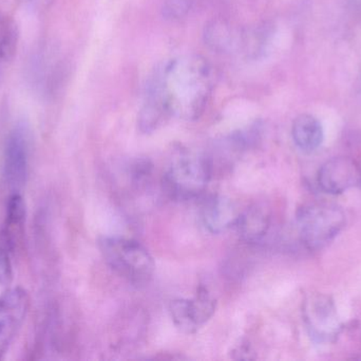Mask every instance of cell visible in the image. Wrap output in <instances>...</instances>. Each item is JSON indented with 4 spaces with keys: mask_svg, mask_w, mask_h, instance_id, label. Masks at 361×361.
<instances>
[{
    "mask_svg": "<svg viewBox=\"0 0 361 361\" xmlns=\"http://www.w3.org/2000/svg\"><path fill=\"white\" fill-rule=\"evenodd\" d=\"M239 214L233 201L222 195H212L204 201L201 218L210 233L218 235L235 226Z\"/></svg>",
    "mask_w": 361,
    "mask_h": 361,
    "instance_id": "cell-10",
    "label": "cell"
},
{
    "mask_svg": "<svg viewBox=\"0 0 361 361\" xmlns=\"http://www.w3.org/2000/svg\"><path fill=\"white\" fill-rule=\"evenodd\" d=\"M216 302L207 288L200 286L192 299H175L169 305L173 324L186 334H193L204 326L216 311Z\"/></svg>",
    "mask_w": 361,
    "mask_h": 361,
    "instance_id": "cell-5",
    "label": "cell"
},
{
    "mask_svg": "<svg viewBox=\"0 0 361 361\" xmlns=\"http://www.w3.org/2000/svg\"><path fill=\"white\" fill-rule=\"evenodd\" d=\"M210 174L212 165L205 156L180 148L163 177V189L175 201H191L205 191Z\"/></svg>",
    "mask_w": 361,
    "mask_h": 361,
    "instance_id": "cell-3",
    "label": "cell"
},
{
    "mask_svg": "<svg viewBox=\"0 0 361 361\" xmlns=\"http://www.w3.org/2000/svg\"><path fill=\"white\" fill-rule=\"evenodd\" d=\"M301 241L305 247L316 250L328 245L345 225V215L337 206L315 203L305 206L297 215Z\"/></svg>",
    "mask_w": 361,
    "mask_h": 361,
    "instance_id": "cell-4",
    "label": "cell"
},
{
    "mask_svg": "<svg viewBox=\"0 0 361 361\" xmlns=\"http://www.w3.org/2000/svg\"><path fill=\"white\" fill-rule=\"evenodd\" d=\"M273 30L267 23H261L256 27L242 31L240 50L250 57L257 59L263 57L271 42Z\"/></svg>",
    "mask_w": 361,
    "mask_h": 361,
    "instance_id": "cell-16",
    "label": "cell"
},
{
    "mask_svg": "<svg viewBox=\"0 0 361 361\" xmlns=\"http://www.w3.org/2000/svg\"><path fill=\"white\" fill-rule=\"evenodd\" d=\"M305 321L312 335L328 339L338 333L339 320L334 303L326 296H316L305 303Z\"/></svg>",
    "mask_w": 361,
    "mask_h": 361,
    "instance_id": "cell-9",
    "label": "cell"
},
{
    "mask_svg": "<svg viewBox=\"0 0 361 361\" xmlns=\"http://www.w3.org/2000/svg\"><path fill=\"white\" fill-rule=\"evenodd\" d=\"M269 211L264 207L255 205L239 214L233 227L246 243H258L269 231Z\"/></svg>",
    "mask_w": 361,
    "mask_h": 361,
    "instance_id": "cell-13",
    "label": "cell"
},
{
    "mask_svg": "<svg viewBox=\"0 0 361 361\" xmlns=\"http://www.w3.org/2000/svg\"><path fill=\"white\" fill-rule=\"evenodd\" d=\"M29 307V294L23 288H12L0 296V360L20 330Z\"/></svg>",
    "mask_w": 361,
    "mask_h": 361,
    "instance_id": "cell-6",
    "label": "cell"
},
{
    "mask_svg": "<svg viewBox=\"0 0 361 361\" xmlns=\"http://www.w3.org/2000/svg\"><path fill=\"white\" fill-rule=\"evenodd\" d=\"M171 116L160 88L150 81L145 102L137 116V126L143 134H152Z\"/></svg>",
    "mask_w": 361,
    "mask_h": 361,
    "instance_id": "cell-11",
    "label": "cell"
},
{
    "mask_svg": "<svg viewBox=\"0 0 361 361\" xmlns=\"http://www.w3.org/2000/svg\"><path fill=\"white\" fill-rule=\"evenodd\" d=\"M25 214L27 210L25 201L20 195L15 193L8 199L6 203V224L0 239V244L8 248L10 251L13 250L17 239L23 232Z\"/></svg>",
    "mask_w": 361,
    "mask_h": 361,
    "instance_id": "cell-15",
    "label": "cell"
},
{
    "mask_svg": "<svg viewBox=\"0 0 361 361\" xmlns=\"http://www.w3.org/2000/svg\"><path fill=\"white\" fill-rule=\"evenodd\" d=\"M10 250L0 244V285H8L13 280Z\"/></svg>",
    "mask_w": 361,
    "mask_h": 361,
    "instance_id": "cell-19",
    "label": "cell"
},
{
    "mask_svg": "<svg viewBox=\"0 0 361 361\" xmlns=\"http://www.w3.org/2000/svg\"><path fill=\"white\" fill-rule=\"evenodd\" d=\"M29 165V139L23 129H14L6 140L4 171L6 184L20 189L27 182Z\"/></svg>",
    "mask_w": 361,
    "mask_h": 361,
    "instance_id": "cell-8",
    "label": "cell"
},
{
    "mask_svg": "<svg viewBox=\"0 0 361 361\" xmlns=\"http://www.w3.org/2000/svg\"><path fill=\"white\" fill-rule=\"evenodd\" d=\"M99 248L108 266L133 285H146L154 277V259L144 246L135 239L103 237Z\"/></svg>",
    "mask_w": 361,
    "mask_h": 361,
    "instance_id": "cell-2",
    "label": "cell"
},
{
    "mask_svg": "<svg viewBox=\"0 0 361 361\" xmlns=\"http://www.w3.org/2000/svg\"><path fill=\"white\" fill-rule=\"evenodd\" d=\"M361 182L360 165L350 157H334L320 167L318 184L329 194H341Z\"/></svg>",
    "mask_w": 361,
    "mask_h": 361,
    "instance_id": "cell-7",
    "label": "cell"
},
{
    "mask_svg": "<svg viewBox=\"0 0 361 361\" xmlns=\"http://www.w3.org/2000/svg\"><path fill=\"white\" fill-rule=\"evenodd\" d=\"M195 0H164L162 15L166 20L179 21L185 18L192 8Z\"/></svg>",
    "mask_w": 361,
    "mask_h": 361,
    "instance_id": "cell-18",
    "label": "cell"
},
{
    "mask_svg": "<svg viewBox=\"0 0 361 361\" xmlns=\"http://www.w3.org/2000/svg\"><path fill=\"white\" fill-rule=\"evenodd\" d=\"M156 83L171 116L197 120L203 114L212 90V67L200 55H185L165 64L154 73Z\"/></svg>",
    "mask_w": 361,
    "mask_h": 361,
    "instance_id": "cell-1",
    "label": "cell"
},
{
    "mask_svg": "<svg viewBox=\"0 0 361 361\" xmlns=\"http://www.w3.org/2000/svg\"><path fill=\"white\" fill-rule=\"evenodd\" d=\"M349 2L352 8L361 11V0H349Z\"/></svg>",
    "mask_w": 361,
    "mask_h": 361,
    "instance_id": "cell-20",
    "label": "cell"
},
{
    "mask_svg": "<svg viewBox=\"0 0 361 361\" xmlns=\"http://www.w3.org/2000/svg\"><path fill=\"white\" fill-rule=\"evenodd\" d=\"M17 46V31L15 23L0 13V76L6 64L12 59Z\"/></svg>",
    "mask_w": 361,
    "mask_h": 361,
    "instance_id": "cell-17",
    "label": "cell"
},
{
    "mask_svg": "<svg viewBox=\"0 0 361 361\" xmlns=\"http://www.w3.org/2000/svg\"><path fill=\"white\" fill-rule=\"evenodd\" d=\"M242 31L235 30L228 23L221 19L212 20L204 29V42L206 46L216 53H231L240 50Z\"/></svg>",
    "mask_w": 361,
    "mask_h": 361,
    "instance_id": "cell-12",
    "label": "cell"
},
{
    "mask_svg": "<svg viewBox=\"0 0 361 361\" xmlns=\"http://www.w3.org/2000/svg\"><path fill=\"white\" fill-rule=\"evenodd\" d=\"M292 136L295 144L303 152H313L324 141L322 123L312 114H303L293 122Z\"/></svg>",
    "mask_w": 361,
    "mask_h": 361,
    "instance_id": "cell-14",
    "label": "cell"
},
{
    "mask_svg": "<svg viewBox=\"0 0 361 361\" xmlns=\"http://www.w3.org/2000/svg\"><path fill=\"white\" fill-rule=\"evenodd\" d=\"M20 1L25 2L27 4H38L42 1H48V0H20Z\"/></svg>",
    "mask_w": 361,
    "mask_h": 361,
    "instance_id": "cell-21",
    "label": "cell"
}]
</instances>
